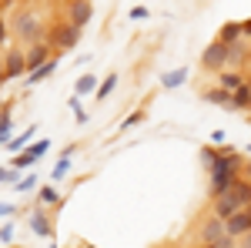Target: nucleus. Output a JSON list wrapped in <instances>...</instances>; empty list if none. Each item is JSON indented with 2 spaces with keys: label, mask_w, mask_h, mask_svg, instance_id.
<instances>
[{
  "label": "nucleus",
  "mask_w": 251,
  "mask_h": 248,
  "mask_svg": "<svg viewBox=\"0 0 251 248\" xmlns=\"http://www.w3.org/2000/svg\"><path fill=\"white\" fill-rule=\"evenodd\" d=\"M245 208H251V185L248 181H238L231 191L218 194V201H214V218L228 221L231 215H238V211H245Z\"/></svg>",
  "instance_id": "f257e3e1"
},
{
  "label": "nucleus",
  "mask_w": 251,
  "mask_h": 248,
  "mask_svg": "<svg viewBox=\"0 0 251 248\" xmlns=\"http://www.w3.org/2000/svg\"><path fill=\"white\" fill-rule=\"evenodd\" d=\"M234 165H238V158H234V154L214 158V165H211V188H214V198H218V194H225V191H231L234 185H238Z\"/></svg>",
  "instance_id": "f03ea898"
},
{
  "label": "nucleus",
  "mask_w": 251,
  "mask_h": 248,
  "mask_svg": "<svg viewBox=\"0 0 251 248\" xmlns=\"http://www.w3.org/2000/svg\"><path fill=\"white\" fill-rule=\"evenodd\" d=\"M228 64H231V57H228V44H211L208 51H204V67H211V71H228Z\"/></svg>",
  "instance_id": "7ed1b4c3"
},
{
  "label": "nucleus",
  "mask_w": 251,
  "mask_h": 248,
  "mask_svg": "<svg viewBox=\"0 0 251 248\" xmlns=\"http://www.w3.org/2000/svg\"><path fill=\"white\" fill-rule=\"evenodd\" d=\"M201 238H204V245H218V242H225V238H231V235H228V225H225L221 218H211V221L204 225V231H201Z\"/></svg>",
  "instance_id": "20e7f679"
},
{
  "label": "nucleus",
  "mask_w": 251,
  "mask_h": 248,
  "mask_svg": "<svg viewBox=\"0 0 251 248\" xmlns=\"http://www.w3.org/2000/svg\"><path fill=\"white\" fill-rule=\"evenodd\" d=\"M225 225H228V235H231V238H234V235H248V231H251V208L231 215Z\"/></svg>",
  "instance_id": "39448f33"
},
{
  "label": "nucleus",
  "mask_w": 251,
  "mask_h": 248,
  "mask_svg": "<svg viewBox=\"0 0 251 248\" xmlns=\"http://www.w3.org/2000/svg\"><path fill=\"white\" fill-rule=\"evenodd\" d=\"M218 87H225V91H238V87H245V77L238 74V71H221L218 74Z\"/></svg>",
  "instance_id": "423d86ee"
},
{
  "label": "nucleus",
  "mask_w": 251,
  "mask_h": 248,
  "mask_svg": "<svg viewBox=\"0 0 251 248\" xmlns=\"http://www.w3.org/2000/svg\"><path fill=\"white\" fill-rule=\"evenodd\" d=\"M87 20H91V7H87L84 0H74V3H71V24H74V27H84Z\"/></svg>",
  "instance_id": "0eeeda50"
},
{
  "label": "nucleus",
  "mask_w": 251,
  "mask_h": 248,
  "mask_svg": "<svg viewBox=\"0 0 251 248\" xmlns=\"http://www.w3.org/2000/svg\"><path fill=\"white\" fill-rule=\"evenodd\" d=\"M77 34H80V27H74V24L64 27L60 37H57V47H74V44H77Z\"/></svg>",
  "instance_id": "6e6552de"
},
{
  "label": "nucleus",
  "mask_w": 251,
  "mask_h": 248,
  "mask_svg": "<svg viewBox=\"0 0 251 248\" xmlns=\"http://www.w3.org/2000/svg\"><path fill=\"white\" fill-rule=\"evenodd\" d=\"M44 57H47V47H34V51H30V54H27V67H34V71H37L40 64H44Z\"/></svg>",
  "instance_id": "1a4fd4ad"
},
{
  "label": "nucleus",
  "mask_w": 251,
  "mask_h": 248,
  "mask_svg": "<svg viewBox=\"0 0 251 248\" xmlns=\"http://www.w3.org/2000/svg\"><path fill=\"white\" fill-rule=\"evenodd\" d=\"M17 27L27 34V37H37V20H30L27 14H20V17H17Z\"/></svg>",
  "instance_id": "9d476101"
},
{
  "label": "nucleus",
  "mask_w": 251,
  "mask_h": 248,
  "mask_svg": "<svg viewBox=\"0 0 251 248\" xmlns=\"http://www.w3.org/2000/svg\"><path fill=\"white\" fill-rule=\"evenodd\" d=\"M238 30H241V24H228V27H225V30H221V44H228V47H231L234 40H238Z\"/></svg>",
  "instance_id": "9b49d317"
},
{
  "label": "nucleus",
  "mask_w": 251,
  "mask_h": 248,
  "mask_svg": "<svg viewBox=\"0 0 251 248\" xmlns=\"http://www.w3.org/2000/svg\"><path fill=\"white\" fill-rule=\"evenodd\" d=\"M24 67H27V57H20V54H14V57H10V67H7V74H3V77H14V74H20Z\"/></svg>",
  "instance_id": "f8f14e48"
},
{
  "label": "nucleus",
  "mask_w": 251,
  "mask_h": 248,
  "mask_svg": "<svg viewBox=\"0 0 251 248\" xmlns=\"http://www.w3.org/2000/svg\"><path fill=\"white\" fill-rule=\"evenodd\" d=\"M54 71V60H47V64H40L37 71H30V84H37V81H44V77Z\"/></svg>",
  "instance_id": "ddd939ff"
},
{
  "label": "nucleus",
  "mask_w": 251,
  "mask_h": 248,
  "mask_svg": "<svg viewBox=\"0 0 251 248\" xmlns=\"http://www.w3.org/2000/svg\"><path fill=\"white\" fill-rule=\"evenodd\" d=\"M184 77H188V71H184V67H181V71H171V74H164V87H177Z\"/></svg>",
  "instance_id": "4468645a"
},
{
  "label": "nucleus",
  "mask_w": 251,
  "mask_h": 248,
  "mask_svg": "<svg viewBox=\"0 0 251 248\" xmlns=\"http://www.w3.org/2000/svg\"><path fill=\"white\" fill-rule=\"evenodd\" d=\"M30 225H34L37 235H50V225H47V218H44V215H34V221H30Z\"/></svg>",
  "instance_id": "2eb2a0df"
},
{
  "label": "nucleus",
  "mask_w": 251,
  "mask_h": 248,
  "mask_svg": "<svg viewBox=\"0 0 251 248\" xmlns=\"http://www.w3.org/2000/svg\"><path fill=\"white\" fill-rule=\"evenodd\" d=\"M114 84H117V77L111 74V77H107V81H104V84H100V91H97V97H107V94H111V91H114Z\"/></svg>",
  "instance_id": "dca6fc26"
},
{
  "label": "nucleus",
  "mask_w": 251,
  "mask_h": 248,
  "mask_svg": "<svg viewBox=\"0 0 251 248\" xmlns=\"http://www.w3.org/2000/svg\"><path fill=\"white\" fill-rule=\"evenodd\" d=\"M40 201H44V205H54V201H57V191H54V188H44V191H40Z\"/></svg>",
  "instance_id": "f3484780"
},
{
  "label": "nucleus",
  "mask_w": 251,
  "mask_h": 248,
  "mask_svg": "<svg viewBox=\"0 0 251 248\" xmlns=\"http://www.w3.org/2000/svg\"><path fill=\"white\" fill-rule=\"evenodd\" d=\"M91 87H94V77H91V74H84V77H80V84H77V91H80V94H87Z\"/></svg>",
  "instance_id": "a211bd4d"
},
{
  "label": "nucleus",
  "mask_w": 251,
  "mask_h": 248,
  "mask_svg": "<svg viewBox=\"0 0 251 248\" xmlns=\"http://www.w3.org/2000/svg\"><path fill=\"white\" fill-rule=\"evenodd\" d=\"M27 141H30V131H27V134H20L17 141H10V151H20V148H24Z\"/></svg>",
  "instance_id": "6ab92c4d"
},
{
  "label": "nucleus",
  "mask_w": 251,
  "mask_h": 248,
  "mask_svg": "<svg viewBox=\"0 0 251 248\" xmlns=\"http://www.w3.org/2000/svg\"><path fill=\"white\" fill-rule=\"evenodd\" d=\"M67 168H71V161H67V158H64V161H60L57 168H54V178H64V174H67Z\"/></svg>",
  "instance_id": "aec40b11"
},
{
  "label": "nucleus",
  "mask_w": 251,
  "mask_h": 248,
  "mask_svg": "<svg viewBox=\"0 0 251 248\" xmlns=\"http://www.w3.org/2000/svg\"><path fill=\"white\" fill-rule=\"evenodd\" d=\"M7 134H10V121L3 117V124H0V141H7Z\"/></svg>",
  "instance_id": "412c9836"
},
{
  "label": "nucleus",
  "mask_w": 251,
  "mask_h": 248,
  "mask_svg": "<svg viewBox=\"0 0 251 248\" xmlns=\"http://www.w3.org/2000/svg\"><path fill=\"white\" fill-rule=\"evenodd\" d=\"M241 30H245V34L251 37V20H245V24H241Z\"/></svg>",
  "instance_id": "4be33fe9"
},
{
  "label": "nucleus",
  "mask_w": 251,
  "mask_h": 248,
  "mask_svg": "<svg viewBox=\"0 0 251 248\" xmlns=\"http://www.w3.org/2000/svg\"><path fill=\"white\" fill-rule=\"evenodd\" d=\"M208 248H231V245H228V238H225V242H218V245H208Z\"/></svg>",
  "instance_id": "5701e85b"
},
{
  "label": "nucleus",
  "mask_w": 251,
  "mask_h": 248,
  "mask_svg": "<svg viewBox=\"0 0 251 248\" xmlns=\"http://www.w3.org/2000/svg\"><path fill=\"white\" fill-rule=\"evenodd\" d=\"M0 215H10V205H0Z\"/></svg>",
  "instance_id": "b1692460"
},
{
  "label": "nucleus",
  "mask_w": 251,
  "mask_h": 248,
  "mask_svg": "<svg viewBox=\"0 0 251 248\" xmlns=\"http://www.w3.org/2000/svg\"><path fill=\"white\" fill-rule=\"evenodd\" d=\"M0 178H14V174H10V171H0Z\"/></svg>",
  "instance_id": "393cba45"
},
{
  "label": "nucleus",
  "mask_w": 251,
  "mask_h": 248,
  "mask_svg": "<svg viewBox=\"0 0 251 248\" xmlns=\"http://www.w3.org/2000/svg\"><path fill=\"white\" fill-rule=\"evenodd\" d=\"M0 40H3V24H0Z\"/></svg>",
  "instance_id": "a878e982"
},
{
  "label": "nucleus",
  "mask_w": 251,
  "mask_h": 248,
  "mask_svg": "<svg viewBox=\"0 0 251 248\" xmlns=\"http://www.w3.org/2000/svg\"><path fill=\"white\" fill-rule=\"evenodd\" d=\"M0 74H7V71H3V67H0Z\"/></svg>",
  "instance_id": "bb28decb"
},
{
  "label": "nucleus",
  "mask_w": 251,
  "mask_h": 248,
  "mask_svg": "<svg viewBox=\"0 0 251 248\" xmlns=\"http://www.w3.org/2000/svg\"><path fill=\"white\" fill-rule=\"evenodd\" d=\"M248 174H251V165H248Z\"/></svg>",
  "instance_id": "cd10ccee"
},
{
  "label": "nucleus",
  "mask_w": 251,
  "mask_h": 248,
  "mask_svg": "<svg viewBox=\"0 0 251 248\" xmlns=\"http://www.w3.org/2000/svg\"><path fill=\"white\" fill-rule=\"evenodd\" d=\"M245 248H251V242H248V245H245Z\"/></svg>",
  "instance_id": "c85d7f7f"
}]
</instances>
